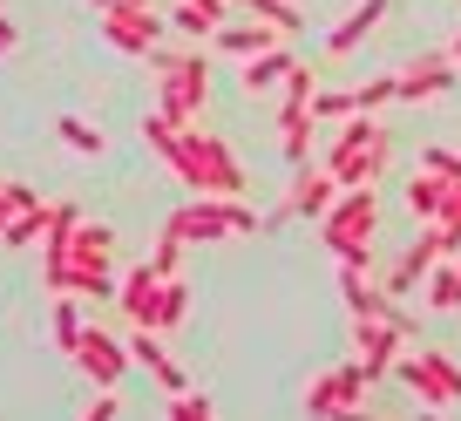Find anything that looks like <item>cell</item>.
Instances as JSON below:
<instances>
[{"label": "cell", "mask_w": 461, "mask_h": 421, "mask_svg": "<svg viewBox=\"0 0 461 421\" xmlns=\"http://www.w3.org/2000/svg\"><path fill=\"white\" fill-rule=\"evenodd\" d=\"M130 361H136V367H149L163 394H184V388H190V374L170 361V347H163L157 326H130Z\"/></svg>", "instance_id": "5bb4252c"}, {"label": "cell", "mask_w": 461, "mask_h": 421, "mask_svg": "<svg viewBox=\"0 0 461 421\" xmlns=\"http://www.w3.org/2000/svg\"><path fill=\"white\" fill-rule=\"evenodd\" d=\"M380 102H393V75H374V82H353V109H360V116H374Z\"/></svg>", "instance_id": "f1b7e54d"}, {"label": "cell", "mask_w": 461, "mask_h": 421, "mask_svg": "<svg viewBox=\"0 0 461 421\" xmlns=\"http://www.w3.org/2000/svg\"><path fill=\"white\" fill-rule=\"evenodd\" d=\"M332 197H339V177H332L326 163H299V170H292V184H285V197H278V211H285V218L319 224V218L332 211Z\"/></svg>", "instance_id": "8fae6325"}, {"label": "cell", "mask_w": 461, "mask_h": 421, "mask_svg": "<svg viewBox=\"0 0 461 421\" xmlns=\"http://www.w3.org/2000/svg\"><path fill=\"white\" fill-rule=\"evenodd\" d=\"M55 136H61V150H68V157H102V130H95L88 116H61Z\"/></svg>", "instance_id": "cb8c5ba5"}, {"label": "cell", "mask_w": 461, "mask_h": 421, "mask_svg": "<svg viewBox=\"0 0 461 421\" xmlns=\"http://www.w3.org/2000/svg\"><path fill=\"white\" fill-rule=\"evenodd\" d=\"M447 190H455V177H441V170H428V163H420V170L407 177L401 197H407V211H414L420 224H434V218H441V204H447Z\"/></svg>", "instance_id": "e0dca14e"}, {"label": "cell", "mask_w": 461, "mask_h": 421, "mask_svg": "<svg viewBox=\"0 0 461 421\" xmlns=\"http://www.w3.org/2000/svg\"><path fill=\"white\" fill-rule=\"evenodd\" d=\"M285 34L278 28H265V21H251V28H217L211 34V55H230V61H251V55H265V48H278Z\"/></svg>", "instance_id": "ac0fdd59"}, {"label": "cell", "mask_w": 461, "mask_h": 421, "mask_svg": "<svg viewBox=\"0 0 461 421\" xmlns=\"http://www.w3.org/2000/svg\"><path fill=\"white\" fill-rule=\"evenodd\" d=\"M312 116H319V123H346V116H360V109H353V88H319V96H312Z\"/></svg>", "instance_id": "484cf974"}, {"label": "cell", "mask_w": 461, "mask_h": 421, "mask_svg": "<svg viewBox=\"0 0 461 421\" xmlns=\"http://www.w3.org/2000/svg\"><path fill=\"white\" fill-rule=\"evenodd\" d=\"M312 130H319L312 109H278V150H285L292 170H299V163H312Z\"/></svg>", "instance_id": "d6986e66"}, {"label": "cell", "mask_w": 461, "mask_h": 421, "mask_svg": "<svg viewBox=\"0 0 461 421\" xmlns=\"http://www.w3.org/2000/svg\"><path fill=\"white\" fill-rule=\"evenodd\" d=\"M14 48H21V28H14V21H7V14H0V61L14 55Z\"/></svg>", "instance_id": "836d02e7"}, {"label": "cell", "mask_w": 461, "mask_h": 421, "mask_svg": "<svg viewBox=\"0 0 461 421\" xmlns=\"http://www.w3.org/2000/svg\"><path fill=\"white\" fill-rule=\"evenodd\" d=\"M41 232H48V197L34 204V211H14V218L0 224V245H7V252H28Z\"/></svg>", "instance_id": "44dd1931"}, {"label": "cell", "mask_w": 461, "mask_h": 421, "mask_svg": "<svg viewBox=\"0 0 461 421\" xmlns=\"http://www.w3.org/2000/svg\"><path fill=\"white\" fill-rule=\"evenodd\" d=\"M447 55H455V69H461V28H455V41H447Z\"/></svg>", "instance_id": "8d00e7d4"}, {"label": "cell", "mask_w": 461, "mask_h": 421, "mask_svg": "<svg viewBox=\"0 0 461 421\" xmlns=\"http://www.w3.org/2000/svg\"><path fill=\"white\" fill-rule=\"evenodd\" d=\"M292 69H299V55L278 41V48H265V55H251L245 69H238V82H245V96L258 102V96H272V88H285V75H292Z\"/></svg>", "instance_id": "9a60e30c"}, {"label": "cell", "mask_w": 461, "mask_h": 421, "mask_svg": "<svg viewBox=\"0 0 461 421\" xmlns=\"http://www.w3.org/2000/svg\"><path fill=\"white\" fill-rule=\"evenodd\" d=\"M95 14H109V7H122V0H88ZM130 7H157V0H130Z\"/></svg>", "instance_id": "e575fe53"}, {"label": "cell", "mask_w": 461, "mask_h": 421, "mask_svg": "<svg viewBox=\"0 0 461 421\" xmlns=\"http://www.w3.org/2000/svg\"><path fill=\"white\" fill-rule=\"evenodd\" d=\"M420 163H428V170H441V177H455V184H461V157H455V150H441V143H434V150H420Z\"/></svg>", "instance_id": "1f68e13d"}, {"label": "cell", "mask_w": 461, "mask_h": 421, "mask_svg": "<svg viewBox=\"0 0 461 421\" xmlns=\"http://www.w3.org/2000/svg\"><path fill=\"white\" fill-rule=\"evenodd\" d=\"M455 82H461L455 55H447V48H434V55H414L401 75H393V102H441Z\"/></svg>", "instance_id": "30bf717a"}, {"label": "cell", "mask_w": 461, "mask_h": 421, "mask_svg": "<svg viewBox=\"0 0 461 421\" xmlns=\"http://www.w3.org/2000/svg\"><path fill=\"white\" fill-rule=\"evenodd\" d=\"M75 367H82L88 380H95V388H115V380L130 374V340H115L109 326H82V340H75V353H68Z\"/></svg>", "instance_id": "9c48e42d"}, {"label": "cell", "mask_w": 461, "mask_h": 421, "mask_svg": "<svg viewBox=\"0 0 461 421\" xmlns=\"http://www.w3.org/2000/svg\"><path fill=\"white\" fill-rule=\"evenodd\" d=\"M312 96H319V75L299 61V69L285 75V102H278V109H312Z\"/></svg>", "instance_id": "83f0119b"}, {"label": "cell", "mask_w": 461, "mask_h": 421, "mask_svg": "<svg viewBox=\"0 0 461 421\" xmlns=\"http://www.w3.org/2000/svg\"><path fill=\"white\" fill-rule=\"evenodd\" d=\"M380 21H387V0H360V7H346L339 28L326 34V55H353V48H360L366 34L380 28Z\"/></svg>", "instance_id": "2e32d148"}, {"label": "cell", "mask_w": 461, "mask_h": 421, "mask_svg": "<svg viewBox=\"0 0 461 421\" xmlns=\"http://www.w3.org/2000/svg\"><path fill=\"white\" fill-rule=\"evenodd\" d=\"M176 265H184V238L176 232H163L157 245H149V272H163V279H176Z\"/></svg>", "instance_id": "f546056e"}, {"label": "cell", "mask_w": 461, "mask_h": 421, "mask_svg": "<svg viewBox=\"0 0 461 421\" xmlns=\"http://www.w3.org/2000/svg\"><path fill=\"white\" fill-rule=\"evenodd\" d=\"M393 374L420 394V407H455V401H461V367H455V353H441V347L401 353V361H393Z\"/></svg>", "instance_id": "8992f818"}, {"label": "cell", "mask_w": 461, "mask_h": 421, "mask_svg": "<svg viewBox=\"0 0 461 421\" xmlns=\"http://www.w3.org/2000/svg\"><path fill=\"white\" fill-rule=\"evenodd\" d=\"M75 224H82V211H75L68 197H55V204H48V232H41V252H68Z\"/></svg>", "instance_id": "d4e9b609"}, {"label": "cell", "mask_w": 461, "mask_h": 421, "mask_svg": "<svg viewBox=\"0 0 461 421\" xmlns=\"http://www.w3.org/2000/svg\"><path fill=\"white\" fill-rule=\"evenodd\" d=\"M238 7H245L251 21H265V28H278L285 41L299 34V0H238Z\"/></svg>", "instance_id": "603a6c76"}, {"label": "cell", "mask_w": 461, "mask_h": 421, "mask_svg": "<svg viewBox=\"0 0 461 421\" xmlns=\"http://www.w3.org/2000/svg\"><path fill=\"white\" fill-rule=\"evenodd\" d=\"M455 259H461V252H455Z\"/></svg>", "instance_id": "74e56055"}, {"label": "cell", "mask_w": 461, "mask_h": 421, "mask_svg": "<svg viewBox=\"0 0 461 421\" xmlns=\"http://www.w3.org/2000/svg\"><path fill=\"white\" fill-rule=\"evenodd\" d=\"M374 232H380V197L374 190H339L332 211L319 218V245L339 265H366V272H374Z\"/></svg>", "instance_id": "7a4b0ae2"}, {"label": "cell", "mask_w": 461, "mask_h": 421, "mask_svg": "<svg viewBox=\"0 0 461 421\" xmlns=\"http://www.w3.org/2000/svg\"><path fill=\"white\" fill-rule=\"evenodd\" d=\"M48 326H55V347L61 353H75V340H82V299H75V292H61V299H55V313H48Z\"/></svg>", "instance_id": "7402d4cb"}, {"label": "cell", "mask_w": 461, "mask_h": 421, "mask_svg": "<svg viewBox=\"0 0 461 421\" xmlns=\"http://www.w3.org/2000/svg\"><path fill=\"white\" fill-rule=\"evenodd\" d=\"M102 41H109L115 48V55H157V48H163V34H170V21H163L157 14V7H130V0H122V7H109V14H102Z\"/></svg>", "instance_id": "52a82bcc"}, {"label": "cell", "mask_w": 461, "mask_h": 421, "mask_svg": "<svg viewBox=\"0 0 461 421\" xmlns=\"http://www.w3.org/2000/svg\"><path fill=\"white\" fill-rule=\"evenodd\" d=\"M68 272H75V299H115V232L109 224H75L68 238Z\"/></svg>", "instance_id": "5b68a950"}, {"label": "cell", "mask_w": 461, "mask_h": 421, "mask_svg": "<svg viewBox=\"0 0 461 421\" xmlns=\"http://www.w3.org/2000/svg\"><path fill=\"white\" fill-rule=\"evenodd\" d=\"M366 388H374V380L360 374V361L326 367V374H312V388H305V415L312 421H346L353 407H366Z\"/></svg>", "instance_id": "ba28073f"}, {"label": "cell", "mask_w": 461, "mask_h": 421, "mask_svg": "<svg viewBox=\"0 0 461 421\" xmlns=\"http://www.w3.org/2000/svg\"><path fill=\"white\" fill-rule=\"evenodd\" d=\"M170 170L184 177V184L197 190V197H245V163L230 157V143H224V136L197 130V123H184Z\"/></svg>", "instance_id": "6da1fadb"}, {"label": "cell", "mask_w": 461, "mask_h": 421, "mask_svg": "<svg viewBox=\"0 0 461 421\" xmlns=\"http://www.w3.org/2000/svg\"><path fill=\"white\" fill-rule=\"evenodd\" d=\"M163 232H176L184 245H230V238L258 232V211L245 197H190L184 211L163 218Z\"/></svg>", "instance_id": "277c9868"}, {"label": "cell", "mask_w": 461, "mask_h": 421, "mask_svg": "<svg viewBox=\"0 0 461 421\" xmlns=\"http://www.w3.org/2000/svg\"><path fill=\"white\" fill-rule=\"evenodd\" d=\"M190 320V286L184 279H163V326L157 334H170V326H184Z\"/></svg>", "instance_id": "4316f807"}, {"label": "cell", "mask_w": 461, "mask_h": 421, "mask_svg": "<svg viewBox=\"0 0 461 421\" xmlns=\"http://www.w3.org/2000/svg\"><path fill=\"white\" fill-rule=\"evenodd\" d=\"M115 306H122L130 326H163V272H149V259L130 265L115 279Z\"/></svg>", "instance_id": "4fadbf2b"}, {"label": "cell", "mask_w": 461, "mask_h": 421, "mask_svg": "<svg viewBox=\"0 0 461 421\" xmlns=\"http://www.w3.org/2000/svg\"><path fill=\"white\" fill-rule=\"evenodd\" d=\"M346 421H387V415H366V407H353V415H346Z\"/></svg>", "instance_id": "d590c367"}, {"label": "cell", "mask_w": 461, "mask_h": 421, "mask_svg": "<svg viewBox=\"0 0 461 421\" xmlns=\"http://www.w3.org/2000/svg\"><path fill=\"white\" fill-rule=\"evenodd\" d=\"M149 69L163 75V88H157V109H163V116H170V123H197L203 102H211V48H190V55L157 48Z\"/></svg>", "instance_id": "3957f363"}, {"label": "cell", "mask_w": 461, "mask_h": 421, "mask_svg": "<svg viewBox=\"0 0 461 421\" xmlns=\"http://www.w3.org/2000/svg\"><path fill=\"white\" fill-rule=\"evenodd\" d=\"M115 415H122V401H115V388H102L95 401L82 407V421H115Z\"/></svg>", "instance_id": "d6a6232c"}, {"label": "cell", "mask_w": 461, "mask_h": 421, "mask_svg": "<svg viewBox=\"0 0 461 421\" xmlns=\"http://www.w3.org/2000/svg\"><path fill=\"white\" fill-rule=\"evenodd\" d=\"M163 415H170V421H217V407L211 401H203V394H170V407H163Z\"/></svg>", "instance_id": "4dcf8cb0"}, {"label": "cell", "mask_w": 461, "mask_h": 421, "mask_svg": "<svg viewBox=\"0 0 461 421\" xmlns=\"http://www.w3.org/2000/svg\"><path fill=\"white\" fill-rule=\"evenodd\" d=\"M407 347H414V340H407L401 326H387V320H353V361H360L366 380H387L393 361H401Z\"/></svg>", "instance_id": "7c38bea8"}, {"label": "cell", "mask_w": 461, "mask_h": 421, "mask_svg": "<svg viewBox=\"0 0 461 421\" xmlns=\"http://www.w3.org/2000/svg\"><path fill=\"white\" fill-rule=\"evenodd\" d=\"M420 292H428L434 313H461V259H441L428 279H420Z\"/></svg>", "instance_id": "ffe728a7"}]
</instances>
